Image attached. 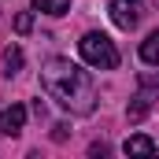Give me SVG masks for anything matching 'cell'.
I'll use <instances>...</instances> for the list:
<instances>
[{
  "label": "cell",
  "mask_w": 159,
  "mask_h": 159,
  "mask_svg": "<svg viewBox=\"0 0 159 159\" xmlns=\"http://www.w3.org/2000/svg\"><path fill=\"white\" fill-rule=\"evenodd\" d=\"M30 26H34V15H30V11H22V15L15 19V30H19V34H30Z\"/></svg>",
  "instance_id": "obj_10"
},
{
  "label": "cell",
  "mask_w": 159,
  "mask_h": 159,
  "mask_svg": "<svg viewBox=\"0 0 159 159\" xmlns=\"http://www.w3.org/2000/svg\"><path fill=\"white\" fill-rule=\"evenodd\" d=\"M41 81L48 89V96L67 107L70 115H93L96 111V85L89 78V70H81L70 59H48L41 67Z\"/></svg>",
  "instance_id": "obj_1"
},
{
  "label": "cell",
  "mask_w": 159,
  "mask_h": 159,
  "mask_svg": "<svg viewBox=\"0 0 159 159\" xmlns=\"http://www.w3.org/2000/svg\"><path fill=\"white\" fill-rule=\"evenodd\" d=\"M144 115H148V96H137V104L129 107V122H141Z\"/></svg>",
  "instance_id": "obj_9"
},
{
  "label": "cell",
  "mask_w": 159,
  "mask_h": 159,
  "mask_svg": "<svg viewBox=\"0 0 159 159\" xmlns=\"http://www.w3.org/2000/svg\"><path fill=\"white\" fill-rule=\"evenodd\" d=\"M141 81H144V85H159V74H144Z\"/></svg>",
  "instance_id": "obj_11"
},
{
  "label": "cell",
  "mask_w": 159,
  "mask_h": 159,
  "mask_svg": "<svg viewBox=\"0 0 159 159\" xmlns=\"http://www.w3.org/2000/svg\"><path fill=\"white\" fill-rule=\"evenodd\" d=\"M26 126V107L22 104H11L0 111V137H19Z\"/></svg>",
  "instance_id": "obj_4"
},
{
  "label": "cell",
  "mask_w": 159,
  "mask_h": 159,
  "mask_svg": "<svg viewBox=\"0 0 159 159\" xmlns=\"http://www.w3.org/2000/svg\"><path fill=\"white\" fill-rule=\"evenodd\" d=\"M22 70V48L19 44H11V48H4V59H0V74L4 78H15Z\"/></svg>",
  "instance_id": "obj_6"
},
{
  "label": "cell",
  "mask_w": 159,
  "mask_h": 159,
  "mask_svg": "<svg viewBox=\"0 0 159 159\" xmlns=\"http://www.w3.org/2000/svg\"><path fill=\"white\" fill-rule=\"evenodd\" d=\"M141 59H144V63H152V67H159V30H156V34H148V37L141 41Z\"/></svg>",
  "instance_id": "obj_7"
},
{
  "label": "cell",
  "mask_w": 159,
  "mask_h": 159,
  "mask_svg": "<svg viewBox=\"0 0 159 159\" xmlns=\"http://www.w3.org/2000/svg\"><path fill=\"white\" fill-rule=\"evenodd\" d=\"M30 4L44 15H67L70 11V0H30Z\"/></svg>",
  "instance_id": "obj_8"
},
{
  "label": "cell",
  "mask_w": 159,
  "mask_h": 159,
  "mask_svg": "<svg viewBox=\"0 0 159 159\" xmlns=\"http://www.w3.org/2000/svg\"><path fill=\"white\" fill-rule=\"evenodd\" d=\"M152 4H159V0H152Z\"/></svg>",
  "instance_id": "obj_12"
},
{
  "label": "cell",
  "mask_w": 159,
  "mask_h": 159,
  "mask_svg": "<svg viewBox=\"0 0 159 159\" xmlns=\"http://www.w3.org/2000/svg\"><path fill=\"white\" fill-rule=\"evenodd\" d=\"M78 52L81 59L89 63V67H100V70H115L119 67V48H115V41L107 37V34H85L78 41Z\"/></svg>",
  "instance_id": "obj_2"
},
{
  "label": "cell",
  "mask_w": 159,
  "mask_h": 159,
  "mask_svg": "<svg viewBox=\"0 0 159 159\" xmlns=\"http://www.w3.org/2000/svg\"><path fill=\"white\" fill-rule=\"evenodd\" d=\"M144 19V0H111V22L119 30H137Z\"/></svg>",
  "instance_id": "obj_3"
},
{
  "label": "cell",
  "mask_w": 159,
  "mask_h": 159,
  "mask_svg": "<svg viewBox=\"0 0 159 159\" xmlns=\"http://www.w3.org/2000/svg\"><path fill=\"white\" fill-rule=\"evenodd\" d=\"M122 152H126V156H156V141L144 137V133H133V137H126Z\"/></svg>",
  "instance_id": "obj_5"
}]
</instances>
